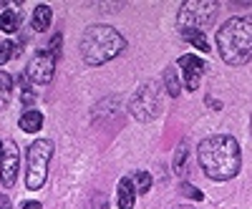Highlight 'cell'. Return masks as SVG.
<instances>
[{
  "mask_svg": "<svg viewBox=\"0 0 252 209\" xmlns=\"http://www.w3.org/2000/svg\"><path fill=\"white\" fill-rule=\"evenodd\" d=\"M197 156H199V164H202L204 174L209 179H215V181H227V179L237 177L240 164H242L237 139L227 136V134L207 136L199 144Z\"/></svg>",
  "mask_w": 252,
  "mask_h": 209,
  "instance_id": "1",
  "label": "cell"
},
{
  "mask_svg": "<svg viewBox=\"0 0 252 209\" xmlns=\"http://www.w3.org/2000/svg\"><path fill=\"white\" fill-rule=\"evenodd\" d=\"M217 48L224 63L242 66L252 58V15H235L220 28Z\"/></svg>",
  "mask_w": 252,
  "mask_h": 209,
  "instance_id": "2",
  "label": "cell"
},
{
  "mask_svg": "<svg viewBox=\"0 0 252 209\" xmlns=\"http://www.w3.org/2000/svg\"><path fill=\"white\" fill-rule=\"evenodd\" d=\"M126 48V40L111 26H91L81 38V56L89 66H101Z\"/></svg>",
  "mask_w": 252,
  "mask_h": 209,
  "instance_id": "3",
  "label": "cell"
},
{
  "mask_svg": "<svg viewBox=\"0 0 252 209\" xmlns=\"http://www.w3.org/2000/svg\"><path fill=\"white\" fill-rule=\"evenodd\" d=\"M53 156V144L48 139H38L28 149V166H26V186L31 192L40 189L48 177V161Z\"/></svg>",
  "mask_w": 252,
  "mask_h": 209,
  "instance_id": "4",
  "label": "cell"
},
{
  "mask_svg": "<svg viewBox=\"0 0 252 209\" xmlns=\"http://www.w3.org/2000/svg\"><path fill=\"white\" fill-rule=\"evenodd\" d=\"M217 8H220V3H215V0H189V3H182V8H179V26H182V30L184 28L202 30L204 26H209L215 20Z\"/></svg>",
  "mask_w": 252,
  "mask_h": 209,
  "instance_id": "5",
  "label": "cell"
},
{
  "mask_svg": "<svg viewBox=\"0 0 252 209\" xmlns=\"http://www.w3.org/2000/svg\"><path fill=\"white\" fill-rule=\"evenodd\" d=\"M129 109L139 121H152L154 116H159V111H161V91H159L157 83H152V81L144 83V86L134 93Z\"/></svg>",
  "mask_w": 252,
  "mask_h": 209,
  "instance_id": "6",
  "label": "cell"
},
{
  "mask_svg": "<svg viewBox=\"0 0 252 209\" xmlns=\"http://www.w3.org/2000/svg\"><path fill=\"white\" fill-rule=\"evenodd\" d=\"M28 78L33 83H48L53 78V71H56V58L48 53V51H38L31 60H28Z\"/></svg>",
  "mask_w": 252,
  "mask_h": 209,
  "instance_id": "7",
  "label": "cell"
},
{
  "mask_svg": "<svg viewBox=\"0 0 252 209\" xmlns=\"http://www.w3.org/2000/svg\"><path fill=\"white\" fill-rule=\"evenodd\" d=\"M0 181L3 186H13L15 177H18V166H20V156H18V146L15 141H3V159H0Z\"/></svg>",
  "mask_w": 252,
  "mask_h": 209,
  "instance_id": "8",
  "label": "cell"
},
{
  "mask_svg": "<svg viewBox=\"0 0 252 209\" xmlns=\"http://www.w3.org/2000/svg\"><path fill=\"white\" fill-rule=\"evenodd\" d=\"M182 71H184V86H187V91H197L199 89V78H202V73H204V68H207V63L202 58H197V56H182L179 58V63H177Z\"/></svg>",
  "mask_w": 252,
  "mask_h": 209,
  "instance_id": "9",
  "label": "cell"
},
{
  "mask_svg": "<svg viewBox=\"0 0 252 209\" xmlns=\"http://www.w3.org/2000/svg\"><path fill=\"white\" fill-rule=\"evenodd\" d=\"M136 202V186L131 179H121L119 181V209H134Z\"/></svg>",
  "mask_w": 252,
  "mask_h": 209,
  "instance_id": "10",
  "label": "cell"
},
{
  "mask_svg": "<svg viewBox=\"0 0 252 209\" xmlns=\"http://www.w3.org/2000/svg\"><path fill=\"white\" fill-rule=\"evenodd\" d=\"M20 26V10H18V3H13L10 8H5V13L0 15V28L5 33H15Z\"/></svg>",
  "mask_w": 252,
  "mask_h": 209,
  "instance_id": "11",
  "label": "cell"
},
{
  "mask_svg": "<svg viewBox=\"0 0 252 209\" xmlns=\"http://www.w3.org/2000/svg\"><path fill=\"white\" fill-rule=\"evenodd\" d=\"M18 126L23 131H28V134H35V131H40V126H43V114L40 111H26L23 116H20Z\"/></svg>",
  "mask_w": 252,
  "mask_h": 209,
  "instance_id": "12",
  "label": "cell"
},
{
  "mask_svg": "<svg viewBox=\"0 0 252 209\" xmlns=\"http://www.w3.org/2000/svg\"><path fill=\"white\" fill-rule=\"evenodd\" d=\"M51 20H53L51 8H48V5H38V8L33 10V30L46 33V30H48V26H51Z\"/></svg>",
  "mask_w": 252,
  "mask_h": 209,
  "instance_id": "13",
  "label": "cell"
},
{
  "mask_svg": "<svg viewBox=\"0 0 252 209\" xmlns=\"http://www.w3.org/2000/svg\"><path fill=\"white\" fill-rule=\"evenodd\" d=\"M182 33H184V38L189 40V43H194L202 53H209V43H207V38H204L202 30H197V28H184Z\"/></svg>",
  "mask_w": 252,
  "mask_h": 209,
  "instance_id": "14",
  "label": "cell"
},
{
  "mask_svg": "<svg viewBox=\"0 0 252 209\" xmlns=\"http://www.w3.org/2000/svg\"><path fill=\"white\" fill-rule=\"evenodd\" d=\"M10 89H13V76L0 71V109H5V106H8V96H10Z\"/></svg>",
  "mask_w": 252,
  "mask_h": 209,
  "instance_id": "15",
  "label": "cell"
},
{
  "mask_svg": "<svg viewBox=\"0 0 252 209\" xmlns=\"http://www.w3.org/2000/svg\"><path fill=\"white\" fill-rule=\"evenodd\" d=\"M164 86H166V93L169 96H179V81H177V73H174V68L169 66L166 68V73H164Z\"/></svg>",
  "mask_w": 252,
  "mask_h": 209,
  "instance_id": "16",
  "label": "cell"
},
{
  "mask_svg": "<svg viewBox=\"0 0 252 209\" xmlns=\"http://www.w3.org/2000/svg\"><path fill=\"white\" fill-rule=\"evenodd\" d=\"M184 161H187V141H179L177 154H174V174H184Z\"/></svg>",
  "mask_w": 252,
  "mask_h": 209,
  "instance_id": "17",
  "label": "cell"
},
{
  "mask_svg": "<svg viewBox=\"0 0 252 209\" xmlns=\"http://www.w3.org/2000/svg\"><path fill=\"white\" fill-rule=\"evenodd\" d=\"M134 186L141 192V194H146L152 189V174H146V172H139V174H134Z\"/></svg>",
  "mask_w": 252,
  "mask_h": 209,
  "instance_id": "18",
  "label": "cell"
},
{
  "mask_svg": "<svg viewBox=\"0 0 252 209\" xmlns=\"http://www.w3.org/2000/svg\"><path fill=\"white\" fill-rule=\"evenodd\" d=\"M13 56H15V46L10 43V40H3V43H0V66L8 63Z\"/></svg>",
  "mask_w": 252,
  "mask_h": 209,
  "instance_id": "19",
  "label": "cell"
},
{
  "mask_svg": "<svg viewBox=\"0 0 252 209\" xmlns=\"http://www.w3.org/2000/svg\"><path fill=\"white\" fill-rule=\"evenodd\" d=\"M182 189H184V194H189L192 199H204V194H202V192L197 189V186H192V184H184Z\"/></svg>",
  "mask_w": 252,
  "mask_h": 209,
  "instance_id": "20",
  "label": "cell"
},
{
  "mask_svg": "<svg viewBox=\"0 0 252 209\" xmlns=\"http://www.w3.org/2000/svg\"><path fill=\"white\" fill-rule=\"evenodd\" d=\"M20 101H23V103H33V101H35V96H33V93H31V91L23 86V93H20Z\"/></svg>",
  "mask_w": 252,
  "mask_h": 209,
  "instance_id": "21",
  "label": "cell"
},
{
  "mask_svg": "<svg viewBox=\"0 0 252 209\" xmlns=\"http://www.w3.org/2000/svg\"><path fill=\"white\" fill-rule=\"evenodd\" d=\"M20 209H43V204H40V202H23Z\"/></svg>",
  "mask_w": 252,
  "mask_h": 209,
  "instance_id": "22",
  "label": "cell"
},
{
  "mask_svg": "<svg viewBox=\"0 0 252 209\" xmlns=\"http://www.w3.org/2000/svg\"><path fill=\"white\" fill-rule=\"evenodd\" d=\"M0 209H10V199L8 197H0Z\"/></svg>",
  "mask_w": 252,
  "mask_h": 209,
  "instance_id": "23",
  "label": "cell"
},
{
  "mask_svg": "<svg viewBox=\"0 0 252 209\" xmlns=\"http://www.w3.org/2000/svg\"><path fill=\"white\" fill-rule=\"evenodd\" d=\"M0 159H3V141H0Z\"/></svg>",
  "mask_w": 252,
  "mask_h": 209,
  "instance_id": "24",
  "label": "cell"
}]
</instances>
